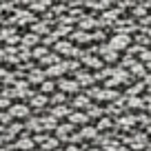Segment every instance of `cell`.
I'll list each match as a JSON object with an SVG mask.
<instances>
[{
  "mask_svg": "<svg viewBox=\"0 0 151 151\" xmlns=\"http://www.w3.org/2000/svg\"><path fill=\"white\" fill-rule=\"evenodd\" d=\"M109 45H111L116 51H118V49H124L129 45V36H127V33H118V36L111 38V42H109Z\"/></svg>",
  "mask_w": 151,
  "mask_h": 151,
  "instance_id": "1",
  "label": "cell"
},
{
  "mask_svg": "<svg viewBox=\"0 0 151 151\" xmlns=\"http://www.w3.org/2000/svg\"><path fill=\"white\" fill-rule=\"evenodd\" d=\"M102 58H104V60H116V58H118V53H116V49L109 45V47L102 49Z\"/></svg>",
  "mask_w": 151,
  "mask_h": 151,
  "instance_id": "2",
  "label": "cell"
},
{
  "mask_svg": "<svg viewBox=\"0 0 151 151\" xmlns=\"http://www.w3.org/2000/svg\"><path fill=\"white\" fill-rule=\"evenodd\" d=\"M29 109L24 107V104H16L14 109H11V116H18V118H22V116H27Z\"/></svg>",
  "mask_w": 151,
  "mask_h": 151,
  "instance_id": "3",
  "label": "cell"
},
{
  "mask_svg": "<svg viewBox=\"0 0 151 151\" xmlns=\"http://www.w3.org/2000/svg\"><path fill=\"white\" fill-rule=\"evenodd\" d=\"M60 87H62L65 91H69V93H71V91H78V89H80V87H78V82H67V80H62Z\"/></svg>",
  "mask_w": 151,
  "mask_h": 151,
  "instance_id": "4",
  "label": "cell"
},
{
  "mask_svg": "<svg viewBox=\"0 0 151 151\" xmlns=\"http://www.w3.org/2000/svg\"><path fill=\"white\" fill-rule=\"evenodd\" d=\"M71 122H80V124H85L87 122V116H85V113H71Z\"/></svg>",
  "mask_w": 151,
  "mask_h": 151,
  "instance_id": "5",
  "label": "cell"
},
{
  "mask_svg": "<svg viewBox=\"0 0 151 151\" xmlns=\"http://www.w3.org/2000/svg\"><path fill=\"white\" fill-rule=\"evenodd\" d=\"M56 51H71V45L69 42H58L56 45Z\"/></svg>",
  "mask_w": 151,
  "mask_h": 151,
  "instance_id": "6",
  "label": "cell"
},
{
  "mask_svg": "<svg viewBox=\"0 0 151 151\" xmlns=\"http://www.w3.org/2000/svg\"><path fill=\"white\" fill-rule=\"evenodd\" d=\"M133 147H138V149H140V147H145V138L142 136H138V138H133V142H131Z\"/></svg>",
  "mask_w": 151,
  "mask_h": 151,
  "instance_id": "7",
  "label": "cell"
},
{
  "mask_svg": "<svg viewBox=\"0 0 151 151\" xmlns=\"http://www.w3.org/2000/svg\"><path fill=\"white\" fill-rule=\"evenodd\" d=\"M47 7H49V2H36V5H31V9L40 11V9H47Z\"/></svg>",
  "mask_w": 151,
  "mask_h": 151,
  "instance_id": "8",
  "label": "cell"
},
{
  "mask_svg": "<svg viewBox=\"0 0 151 151\" xmlns=\"http://www.w3.org/2000/svg\"><path fill=\"white\" fill-rule=\"evenodd\" d=\"M62 71H65V67H51V69H49V73H51V76H58V73H62Z\"/></svg>",
  "mask_w": 151,
  "mask_h": 151,
  "instance_id": "9",
  "label": "cell"
},
{
  "mask_svg": "<svg viewBox=\"0 0 151 151\" xmlns=\"http://www.w3.org/2000/svg\"><path fill=\"white\" fill-rule=\"evenodd\" d=\"M20 149H29V147H31V140H20Z\"/></svg>",
  "mask_w": 151,
  "mask_h": 151,
  "instance_id": "10",
  "label": "cell"
},
{
  "mask_svg": "<svg viewBox=\"0 0 151 151\" xmlns=\"http://www.w3.org/2000/svg\"><path fill=\"white\" fill-rule=\"evenodd\" d=\"M40 89H42L45 93H49V91H51V82H45V85H40Z\"/></svg>",
  "mask_w": 151,
  "mask_h": 151,
  "instance_id": "11",
  "label": "cell"
},
{
  "mask_svg": "<svg viewBox=\"0 0 151 151\" xmlns=\"http://www.w3.org/2000/svg\"><path fill=\"white\" fill-rule=\"evenodd\" d=\"M45 102H47L45 98H36V100H33V104H38V107H40V104H45Z\"/></svg>",
  "mask_w": 151,
  "mask_h": 151,
  "instance_id": "12",
  "label": "cell"
},
{
  "mask_svg": "<svg viewBox=\"0 0 151 151\" xmlns=\"http://www.w3.org/2000/svg\"><path fill=\"white\" fill-rule=\"evenodd\" d=\"M78 104H87V98H76V107Z\"/></svg>",
  "mask_w": 151,
  "mask_h": 151,
  "instance_id": "13",
  "label": "cell"
},
{
  "mask_svg": "<svg viewBox=\"0 0 151 151\" xmlns=\"http://www.w3.org/2000/svg\"><path fill=\"white\" fill-rule=\"evenodd\" d=\"M149 131H151V129H149Z\"/></svg>",
  "mask_w": 151,
  "mask_h": 151,
  "instance_id": "14",
  "label": "cell"
}]
</instances>
